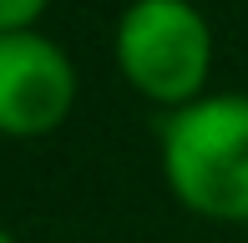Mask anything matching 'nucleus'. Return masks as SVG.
<instances>
[{
	"mask_svg": "<svg viewBox=\"0 0 248 243\" xmlns=\"http://www.w3.org/2000/svg\"><path fill=\"white\" fill-rule=\"evenodd\" d=\"M167 193L208 223H248V96L202 91L157 132Z\"/></svg>",
	"mask_w": 248,
	"mask_h": 243,
	"instance_id": "1",
	"label": "nucleus"
},
{
	"mask_svg": "<svg viewBox=\"0 0 248 243\" xmlns=\"http://www.w3.org/2000/svg\"><path fill=\"white\" fill-rule=\"evenodd\" d=\"M117 71L142 102L177 106L208 91L213 71V26L193 0H132L111 30Z\"/></svg>",
	"mask_w": 248,
	"mask_h": 243,
	"instance_id": "2",
	"label": "nucleus"
},
{
	"mask_svg": "<svg viewBox=\"0 0 248 243\" xmlns=\"http://www.w3.org/2000/svg\"><path fill=\"white\" fill-rule=\"evenodd\" d=\"M76 66L41 30L0 36V137H51L76 112Z\"/></svg>",
	"mask_w": 248,
	"mask_h": 243,
	"instance_id": "3",
	"label": "nucleus"
},
{
	"mask_svg": "<svg viewBox=\"0 0 248 243\" xmlns=\"http://www.w3.org/2000/svg\"><path fill=\"white\" fill-rule=\"evenodd\" d=\"M46 10H51V0H0V36H10V30H36Z\"/></svg>",
	"mask_w": 248,
	"mask_h": 243,
	"instance_id": "4",
	"label": "nucleus"
},
{
	"mask_svg": "<svg viewBox=\"0 0 248 243\" xmlns=\"http://www.w3.org/2000/svg\"><path fill=\"white\" fill-rule=\"evenodd\" d=\"M0 243H16V238H10V228H0Z\"/></svg>",
	"mask_w": 248,
	"mask_h": 243,
	"instance_id": "5",
	"label": "nucleus"
}]
</instances>
